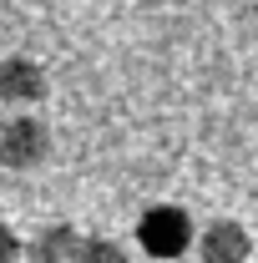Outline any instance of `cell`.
Returning a JSON list of instances; mask_svg holds the SVG:
<instances>
[{
    "mask_svg": "<svg viewBox=\"0 0 258 263\" xmlns=\"http://www.w3.org/2000/svg\"><path fill=\"white\" fill-rule=\"evenodd\" d=\"M193 243H197L193 213H188V208H177V202H152V208L137 218V248H142L147 258L177 263Z\"/></svg>",
    "mask_w": 258,
    "mask_h": 263,
    "instance_id": "6da1fadb",
    "label": "cell"
},
{
    "mask_svg": "<svg viewBox=\"0 0 258 263\" xmlns=\"http://www.w3.org/2000/svg\"><path fill=\"white\" fill-rule=\"evenodd\" d=\"M51 157V127L35 111H15L0 122V167L5 172H35Z\"/></svg>",
    "mask_w": 258,
    "mask_h": 263,
    "instance_id": "7a4b0ae2",
    "label": "cell"
},
{
    "mask_svg": "<svg viewBox=\"0 0 258 263\" xmlns=\"http://www.w3.org/2000/svg\"><path fill=\"white\" fill-rule=\"evenodd\" d=\"M46 91H51V76L35 56L26 51L0 56V101L5 106H35V101H46Z\"/></svg>",
    "mask_w": 258,
    "mask_h": 263,
    "instance_id": "3957f363",
    "label": "cell"
},
{
    "mask_svg": "<svg viewBox=\"0 0 258 263\" xmlns=\"http://www.w3.org/2000/svg\"><path fill=\"white\" fill-rule=\"evenodd\" d=\"M193 248H197V263H248L253 258V233L238 218H213L197 233Z\"/></svg>",
    "mask_w": 258,
    "mask_h": 263,
    "instance_id": "277c9868",
    "label": "cell"
},
{
    "mask_svg": "<svg viewBox=\"0 0 258 263\" xmlns=\"http://www.w3.org/2000/svg\"><path fill=\"white\" fill-rule=\"evenodd\" d=\"M81 253V233L71 223H51V228L35 233V243L26 248V258H41V263H76Z\"/></svg>",
    "mask_w": 258,
    "mask_h": 263,
    "instance_id": "5b68a950",
    "label": "cell"
},
{
    "mask_svg": "<svg viewBox=\"0 0 258 263\" xmlns=\"http://www.w3.org/2000/svg\"><path fill=\"white\" fill-rule=\"evenodd\" d=\"M76 263H132V258H127V248L117 238H81Z\"/></svg>",
    "mask_w": 258,
    "mask_h": 263,
    "instance_id": "8992f818",
    "label": "cell"
},
{
    "mask_svg": "<svg viewBox=\"0 0 258 263\" xmlns=\"http://www.w3.org/2000/svg\"><path fill=\"white\" fill-rule=\"evenodd\" d=\"M21 258H26V243L0 223V263H21Z\"/></svg>",
    "mask_w": 258,
    "mask_h": 263,
    "instance_id": "52a82bcc",
    "label": "cell"
},
{
    "mask_svg": "<svg viewBox=\"0 0 258 263\" xmlns=\"http://www.w3.org/2000/svg\"><path fill=\"white\" fill-rule=\"evenodd\" d=\"M152 263H167V258H152Z\"/></svg>",
    "mask_w": 258,
    "mask_h": 263,
    "instance_id": "ba28073f",
    "label": "cell"
},
{
    "mask_svg": "<svg viewBox=\"0 0 258 263\" xmlns=\"http://www.w3.org/2000/svg\"><path fill=\"white\" fill-rule=\"evenodd\" d=\"M31 263H41V258H31Z\"/></svg>",
    "mask_w": 258,
    "mask_h": 263,
    "instance_id": "9c48e42d",
    "label": "cell"
}]
</instances>
